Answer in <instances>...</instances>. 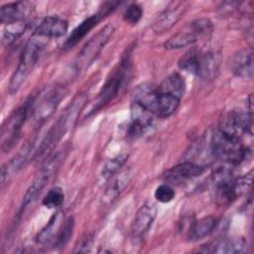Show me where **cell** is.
Returning <instances> with one entry per match:
<instances>
[{"label":"cell","mask_w":254,"mask_h":254,"mask_svg":"<svg viewBox=\"0 0 254 254\" xmlns=\"http://www.w3.org/2000/svg\"><path fill=\"white\" fill-rule=\"evenodd\" d=\"M61 214H62V212L58 211L51 217V219L49 220L47 225L39 232V234L37 236V242L46 243L50 239H52V236L55 234V230L58 229L62 225V224H60L61 223L60 222L61 221Z\"/></svg>","instance_id":"29"},{"label":"cell","mask_w":254,"mask_h":254,"mask_svg":"<svg viewBox=\"0 0 254 254\" xmlns=\"http://www.w3.org/2000/svg\"><path fill=\"white\" fill-rule=\"evenodd\" d=\"M27 27H28V24L26 21L6 25L3 30V36H2L3 43L6 46H10L14 44L25 33Z\"/></svg>","instance_id":"26"},{"label":"cell","mask_w":254,"mask_h":254,"mask_svg":"<svg viewBox=\"0 0 254 254\" xmlns=\"http://www.w3.org/2000/svg\"><path fill=\"white\" fill-rule=\"evenodd\" d=\"M247 250V241L243 237H227L220 238L213 242H209L197 251L202 253L217 254H240Z\"/></svg>","instance_id":"15"},{"label":"cell","mask_w":254,"mask_h":254,"mask_svg":"<svg viewBox=\"0 0 254 254\" xmlns=\"http://www.w3.org/2000/svg\"><path fill=\"white\" fill-rule=\"evenodd\" d=\"M187 8L186 2H174L167 7L153 23L155 33H164L172 28L181 18Z\"/></svg>","instance_id":"17"},{"label":"cell","mask_w":254,"mask_h":254,"mask_svg":"<svg viewBox=\"0 0 254 254\" xmlns=\"http://www.w3.org/2000/svg\"><path fill=\"white\" fill-rule=\"evenodd\" d=\"M197 37L190 31L179 32L169 38L165 43L164 47L167 50H178L182 48H186L194 44L197 41Z\"/></svg>","instance_id":"25"},{"label":"cell","mask_w":254,"mask_h":254,"mask_svg":"<svg viewBox=\"0 0 254 254\" xmlns=\"http://www.w3.org/2000/svg\"><path fill=\"white\" fill-rule=\"evenodd\" d=\"M127 160H128L127 154H121L109 159L102 168L101 177L104 180H109L110 178H112L114 175L117 174V172L125 165Z\"/></svg>","instance_id":"28"},{"label":"cell","mask_w":254,"mask_h":254,"mask_svg":"<svg viewBox=\"0 0 254 254\" xmlns=\"http://www.w3.org/2000/svg\"><path fill=\"white\" fill-rule=\"evenodd\" d=\"M175 195H176V192H175L174 189L172 188L171 185H169L167 183L158 186L154 192L155 198L158 201L163 202V203L172 201L175 198Z\"/></svg>","instance_id":"32"},{"label":"cell","mask_w":254,"mask_h":254,"mask_svg":"<svg viewBox=\"0 0 254 254\" xmlns=\"http://www.w3.org/2000/svg\"><path fill=\"white\" fill-rule=\"evenodd\" d=\"M252 174L235 178L226 168L218 169L212 177V191L215 202L219 205L232 203L251 188Z\"/></svg>","instance_id":"1"},{"label":"cell","mask_w":254,"mask_h":254,"mask_svg":"<svg viewBox=\"0 0 254 254\" xmlns=\"http://www.w3.org/2000/svg\"><path fill=\"white\" fill-rule=\"evenodd\" d=\"M157 205L151 201L145 202L137 210L131 224V238L134 243L144 240L157 217Z\"/></svg>","instance_id":"11"},{"label":"cell","mask_w":254,"mask_h":254,"mask_svg":"<svg viewBox=\"0 0 254 254\" xmlns=\"http://www.w3.org/2000/svg\"><path fill=\"white\" fill-rule=\"evenodd\" d=\"M33 10V4L27 1H18L5 4L0 8V22L6 25L24 22L32 14Z\"/></svg>","instance_id":"16"},{"label":"cell","mask_w":254,"mask_h":254,"mask_svg":"<svg viewBox=\"0 0 254 254\" xmlns=\"http://www.w3.org/2000/svg\"><path fill=\"white\" fill-rule=\"evenodd\" d=\"M232 72L242 78H251L253 76V54L248 49L237 51L231 62Z\"/></svg>","instance_id":"19"},{"label":"cell","mask_w":254,"mask_h":254,"mask_svg":"<svg viewBox=\"0 0 254 254\" xmlns=\"http://www.w3.org/2000/svg\"><path fill=\"white\" fill-rule=\"evenodd\" d=\"M152 113L147 109L132 101L130 121L126 128L127 136L133 140L144 136L147 131L153 127Z\"/></svg>","instance_id":"12"},{"label":"cell","mask_w":254,"mask_h":254,"mask_svg":"<svg viewBox=\"0 0 254 254\" xmlns=\"http://www.w3.org/2000/svg\"><path fill=\"white\" fill-rule=\"evenodd\" d=\"M102 17H103V15L100 12H98V13L93 14V15L89 16L88 18L84 19L78 26H76L72 30L69 37L64 43L63 49L69 50V49L73 48L81 39H83L88 34L89 31H91L97 25V23L101 20Z\"/></svg>","instance_id":"20"},{"label":"cell","mask_w":254,"mask_h":254,"mask_svg":"<svg viewBox=\"0 0 254 254\" xmlns=\"http://www.w3.org/2000/svg\"><path fill=\"white\" fill-rule=\"evenodd\" d=\"M33 99L27 100L5 120L1 129V149L3 152L10 151L21 136L22 127L31 113Z\"/></svg>","instance_id":"8"},{"label":"cell","mask_w":254,"mask_h":254,"mask_svg":"<svg viewBox=\"0 0 254 254\" xmlns=\"http://www.w3.org/2000/svg\"><path fill=\"white\" fill-rule=\"evenodd\" d=\"M86 101L85 94H78L73 100L69 103V105L65 108L64 113L55 123V125L50 129L46 137L41 142L39 151L37 153L38 156H43L47 152H49L62 138L63 136L75 124L80 110L82 109L84 103Z\"/></svg>","instance_id":"5"},{"label":"cell","mask_w":254,"mask_h":254,"mask_svg":"<svg viewBox=\"0 0 254 254\" xmlns=\"http://www.w3.org/2000/svg\"><path fill=\"white\" fill-rule=\"evenodd\" d=\"M114 30L115 27L112 23L105 25L83 46L73 63V67L77 73L88 68V66L94 62L102 49L108 43L114 33Z\"/></svg>","instance_id":"7"},{"label":"cell","mask_w":254,"mask_h":254,"mask_svg":"<svg viewBox=\"0 0 254 254\" xmlns=\"http://www.w3.org/2000/svg\"><path fill=\"white\" fill-rule=\"evenodd\" d=\"M73 227H74V222L72 217H68L64 222L62 223L54 239V243H53L54 248L61 249L66 245V243L68 242L69 238L72 235Z\"/></svg>","instance_id":"27"},{"label":"cell","mask_w":254,"mask_h":254,"mask_svg":"<svg viewBox=\"0 0 254 254\" xmlns=\"http://www.w3.org/2000/svg\"><path fill=\"white\" fill-rule=\"evenodd\" d=\"M48 42L49 39L41 37L35 33L33 34V36L26 44L21 54L18 65L10 78L8 84L9 93L14 94L20 89L26 78L34 69L38 60L40 59V55Z\"/></svg>","instance_id":"3"},{"label":"cell","mask_w":254,"mask_h":254,"mask_svg":"<svg viewBox=\"0 0 254 254\" xmlns=\"http://www.w3.org/2000/svg\"><path fill=\"white\" fill-rule=\"evenodd\" d=\"M218 129L235 137L241 138L243 135H252L253 116L252 111L232 110L221 120Z\"/></svg>","instance_id":"10"},{"label":"cell","mask_w":254,"mask_h":254,"mask_svg":"<svg viewBox=\"0 0 254 254\" xmlns=\"http://www.w3.org/2000/svg\"><path fill=\"white\" fill-rule=\"evenodd\" d=\"M64 200V193L62 188L54 187L44 196L42 203L47 208H56L63 204Z\"/></svg>","instance_id":"30"},{"label":"cell","mask_w":254,"mask_h":254,"mask_svg":"<svg viewBox=\"0 0 254 254\" xmlns=\"http://www.w3.org/2000/svg\"><path fill=\"white\" fill-rule=\"evenodd\" d=\"M61 159L62 158L60 157V155H55L53 158L47 161L46 164L42 167L39 174L36 176V178L34 179V181L32 182V184L30 185V187L28 188L27 191L23 196L22 208L27 207L38 198V196L41 194V192L46 188L51 178L59 168Z\"/></svg>","instance_id":"9"},{"label":"cell","mask_w":254,"mask_h":254,"mask_svg":"<svg viewBox=\"0 0 254 254\" xmlns=\"http://www.w3.org/2000/svg\"><path fill=\"white\" fill-rule=\"evenodd\" d=\"M143 15V10L142 7L136 3H133L131 5H129L127 7V9L124 12L123 15V19L125 22L132 24V25H136L139 20L141 19Z\"/></svg>","instance_id":"33"},{"label":"cell","mask_w":254,"mask_h":254,"mask_svg":"<svg viewBox=\"0 0 254 254\" xmlns=\"http://www.w3.org/2000/svg\"><path fill=\"white\" fill-rule=\"evenodd\" d=\"M64 96V91L61 87H56L46 93L40 101L33 99L31 114L37 122H43L48 119L57 109L59 103Z\"/></svg>","instance_id":"13"},{"label":"cell","mask_w":254,"mask_h":254,"mask_svg":"<svg viewBox=\"0 0 254 254\" xmlns=\"http://www.w3.org/2000/svg\"><path fill=\"white\" fill-rule=\"evenodd\" d=\"M158 86L162 92L176 96L180 99H182L186 90L185 79L179 73H172L168 75Z\"/></svg>","instance_id":"23"},{"label":"cell","mask_w":254,"mask_h":254,"mask_svg":"<svg viewBox=\"0 0 254 254\" xmlns=\"http://www.w3.org/2000/svg\"><path fill=\"white\" fill-rule=\"evenodd\" d=\"M31 152V144H27L23 149L6 165L1 168V183L6 184L13 176H15L26 164Z\"/></svg>","instance_id":"21"},{"label":"cell","mask_w":254,"mask_h":254,"mask_svg":"<svg viewBox=\"0 0 254 254\" xmlns=\"http://www.w3.org/2000/svg\"><path fill=\"white\" fill-rule=\"evenodd\" d=\"M67 29L68 23L66 20L60 16L51 15L40 22L34 33L50 40L64 36L67 32Z\"/></svg>","instance_id":"18"},{"label":"cell","mask_w":254,"mask_h":254,"mask_svg":"<svg viewBox=\"0 0 254 254\" xmlns=\"http://www.w3.org/2000/svg\"><path fill=\"white\" fill-rule=\"evenodd\" d=\"M219 64V54L214 52H203L197 49L188 51L178 62V65L182 70L204 80L213 79L215 77Z\"/></svg>","instance_id":"4"},{"label":"cell","mask_w":254,"mask_h":254,"mask_svg":"<svg viewBox=\"0 0 254 254\" xmlns=\"http://www.w3.org/2000/svg\"><path fill=\"white\" fill-rule=\"evenodd\" d=\"M204 167L193 162H184L169 169L164 174V180L169 185H181L200 176Z\"/></svg>","instance_id":"14"},{"label":"cell","mask_w":254,"mask_h":254,"mask_svg":"<svg viewBox=\"0 0 254 254\" xmlns=\"http://www.w3.org/2000/svg\"><path fill=\"white\" fill-rule=\"evenodd\" d=\"M211 152L217 159L231 165H239L250 156V150L241 138L229 135L218 128L211 137Z\"/></svg>","instance_id":"6"},{"label":"cell","mask_w":254,"mask_h":254,"mask_svg":"<svg viewBox=\"0 0 254 254\" xmlns=\"http://www.w3.org/2000/svg\"><path fill=\"white\" fill-rule=\"evenodd\" d=\"M90 248H91V238L86 237L80 242L79 246H77V249L75 250V252H88L90 251Z\"/></svg>","instance_id":"34"},{"label":"cell","mask_w":254,"mask_h":254,"mask_svg":"<svg viewBox=\"0 0 254 254\" xmlns=\"http://www.w3.org/2000/svg\"><path fill=\"white\" fill-rule=\"evenodd\" d=\"M217 220L214 216H204L191 223L188 231L189 241H197L209 235L215 228Z\"/></svg>","instance_id":"22"},{"label":"cell","mask_w":254,"mask_h":254,"mask_svg":"<svg viewBox=\"0 0 254 254\" xmlns=\"http://www.w3.org/2000/svg\"><path fill=\"white\" fill-rule=\"evenodd\" d=\"M212 30L213 25L211 21L207 18L197 19L190 23V31L197 37V39L209 36Z\"/></svg>","instance_id":"31"},{"label":"cell","mask_w":254,"mask_h":254,"mask_svg":"<svg viewBox=\"0 0 254 254\" xmlns=\"http://www.w3.org/2000/svg\"><path fill=\"white\" fill-rule=\"evenodd\" d=\"M132 74V60L131 52H127L112 70L109 77L106 79L102 88L100 89L98 96L90 109L89 114L97 112L99 109L108 104L112 99L118 96L121 91L128 85Z\"/></svg>","instance_id":"2"},{"label":"cell","mask_w":254,"mask_h":254,"mask_svg":"<svg viewBox=\"0 0 254 254\" xmlns=\"http://www.w3.org/2000/svg\"><path fill=\"white\" fill-rule=\"evenodd\" d=\"M132 177H133V171L130 168L119 173L107 187L105 191V197L108 200H112L116 198L126 189Z\"/></svg>","instance_id":"24"}]
</instances>
